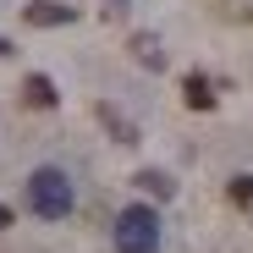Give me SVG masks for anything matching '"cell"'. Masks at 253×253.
Segmentation results:
<instances>
[{
  "label": "cell",
  "mask_w": 253,
  "mask_h": 253,
  "mask_svg": "<svg viewBox=\"0 0 253 253\" xmlns=\"http://www.w3.org/2000/svg\"><path fill=\"white\" fill-rule=\"evenodd\" d=\"M72 204H77V193H72V176L61 171V165H39V171L28 176V209L39 220H66Z\"/></svg>",
  "instance_id": "obj_1"
},
{
  "label": "cell",
  "mask_w": 253,
  "mask_h": 253,
  "mask_svg": "<svg viewBox=\"0 0 253 253\" xmlns=\"http://www.w3.org/2000/svg\"><path fill=\"white\" fill-rule=\"evenodd\" d=\"M110 237H116V253H160V215L149 204H126Z\"/></svg>",
  "instance_id": "obj_2"
},
{
  "label": "cell",
  "mask_w": 253,
  "mask_h": 253,
  "mask_svg": "<svg viewBox=\"0 0 253 253\" xmlns=\"http://www.w3.org/2000/svg\"><path fill=\"white\" fill-rule=\"evenodd\" d=\"M22 17H28L33 28H61V22H72L77 11H72V6H61V0H33Z\"/></svg>",
  "instance_id": "obj_3"
},
{
  "label": "cell",
  "mask_w": 253,
  "mask_h": 253,
  "mask_svg": "<svg viewBox=\"0 0 253 253\" xmlns=\"http://www.w3.org/2000/svg\"><path fill=\"white\" fill-rule=\"evenodd\" d=\"M22 99H28L33 110H55V105H61V94H55V83H50L44 72H33V77L22 83Z\"/></svg>",
  "instance_id": "obj_4"
},
{
  "label": "cell",
  "mask_w": 253,
  "mask_h": 253,
  "mask_svg": "<svg viewBox=\"0 0 253 253\" xmlns=\"http://www.w3.org/2000/svg\"><path fill=\"white\" fill-rule=\"evenodd\" d=\"M182 99H187L193 110H215V88H209V77H198V72H193V77L182 83Z\"/></svg>",
  "instance_id": "obj_5"
},
{
  "label": "cell",
  "mask_w": 253,
  "mask_h": 253,
  "mask_svg": "<svg viewBox=\"0 0 253 253\" xmlns=\"http://www.w3.org/2000/svg\"><path fill=\"white\" fill-rule=\"evenodd\" d=\"M132 182H138V187H143L149 198H176V182L165 176V171H138Z\"/></svg>",
  "instance_id": "obj_6"
},
{
  "label": "cell",
  "mask_w": 253,
  "mask_h": 253,
  "mask_svg": "<svg viewBox=\"0 0 253 253\" xmlns=\"http://www.w3.org/2000/svg\"><path fill=\"white\" fill-rule=\"evenodd\" d=\"M132 55H138L149 72H154V66H165V55H160V39H154V33H132Z\"/></svg>",
  "instance_id": "obj_7"
},
{
  "label": "cell",
  "mask_w": 253,
  "mask_h": 253,
  "mask_svg": "<svg viewBox=\"0 0 253 253\" xmlns=\"http://www.w3.org/2000/svg\"><path fill=\"white\" fill-rule=\"evenodd\" d=\"M99 116H105V121L116 126V138H121V143H138V126H126V121H121V116H116L110 105H99Z\"/></svg>",
  "instance_id": "obj_8"
},
{
  "label": "cell",
  "mask_w": 253,
  "mask_h": 253,
  "mask_svg": "<svg viewBox=\"0 0 253 253\" xmlns=\"http://www.w3.org/2000/svg\"><path fill=\"white\" fill-rule=\"evenodd\" d=\"M226 193H231V204H253V176H248V171H242V176H231V187H226Z\"/></svg>",
  "instance_id": "obj_9"
},
{
  "label": "cell",
  "mask_w": 253,
  "mask_h": 253,
  "mask_svg": "<svg viewBox=\"0 0 253 253\" xmlns=\"http://www.w3.org/2000/svg\"><path fill=\"white\" fill-rule=\"evenodd\" d=\"M6 55H11V39H0V61H6Z\"/></svg>",
  "instance_id": "obj_10"
},
{
  "label": "cell",
  "mask_w": 253,
  "mask_h": 253,
  "mask_svg": "<svg viewBox=\"0 0 253 253\" xmlns=\"http://www.w3.org/2000/svg\"><path fill=\"white\" fill-rule=\"evenodd\" d=\"M116 6H126V0H116Z\"/></svg>",
  "instance_id": "obj_11"
}]
</instances>
